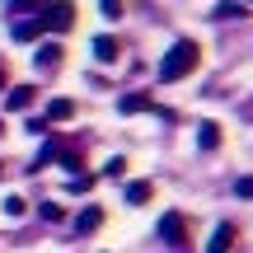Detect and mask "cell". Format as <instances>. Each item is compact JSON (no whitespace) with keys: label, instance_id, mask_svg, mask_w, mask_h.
I'll list each match as a JSON object with an SVG mask.
<instances>
[{"label":"cell","instance_id":"2","mask_svg":"<svg viewBox=\"0 0 253 253\" xmlns=\"http://www.w3.org/2000/svg\"><path fill=\"white\" fill-rule=\"evenodd\" d=\"M38 24H42V28H71L75 24V5H66V0H61V5H47Z\"/></svg>","mask_w":253,"mask_h":253},{"label":"cell","instance_id":"16","mask_svg":"<svg viewBox=\"0 0 253 253\" xmlns=\"http://www.w3.org/2000/svg\"><path fill=\"white\" fill-rule=\"evenodd\" d=\"M38 216H42V220H66V211L56 207V202H42V207H38Z\"/></svg>","mask_w":253,"mask_h":253},{"label":"cell","instance_id":"12","mask_svg":"<svg viewBox=\"0 0 253 253\" xmlns=\"http://www.w3.org/2000/svg\"><path fill=\"white\" fill-rule=\"evenodd\" d=\"M42 33V24H38V19H24V24H14V38L19 42H28V38H38Z\"/></svg>","mask_w":253,"mask_h":253},{"label":"cell","instance_id":"18","mask_svg":"<svg viewBox=\"0 0 253 253\" xmlns=\"http://www.w3.org/2000/svg\"><path fill=\"white\" fill-rule=\"evenodd\" d=\"M94 188V173H75L71 178V192H89Z\"/></svg>","mask_w":253,"mask_h":253},{"label":"cell","instance_id":"9","mask_svg":"<svg viewBox=\"0 0 253 253\" xmlns=\"http://www.w3.org/2000/svg\"><path fill=\"white\" fill-rule=\"evenodd\" d=\"M71 113H75V103H71V99H52V103H47V122H66Z\"/></svg>","mask_w":253,"mask_h":253},{"label":"cell","instance_id":"6","mask_svg":"<svg viewBox=\"0 0 253 253\" xmlns=\"http://www.w3.org/2000/svg\"><path fill=\"white\" fill-rule=\"evenodd\" d=\"M118 52H122V47H118V42H113V38H108V33H103V38H94V56H99V61H103V66H113V61H118Z\"/></svg>","mask_w":253,"mask_h":253},{"label":"cell","instance_id":"21","mask_svg":"<svg viewBox=\"0 0 253 253\" xmlns=\"http://www.w3.org/2000/svg\"><path fill=\"white\" fill-rule=\"evenodd\" d=\"M0 173H5V164H0Z\"/></svg>","mask_w":253,"mask_h":253},{"label":"cell","instance_id":"4","mask_svg":"<svg viewBox=\"0 0 253 253\" xmlns=\"http://www.w3.org/2000/svg\"><path fill=\"white\" fill-rule=\"evenodd\" d=\"M28 103H33V84H19V89L5 94V108H9V113H24Z\"/></svg>","mask_w":253,"mask_h":253},{"label":"cell","instance_id":"3","mask_svg":"<svg viewBox=\"0 0 253 253\" xmlns=\"http://www.w3.org/2000/svg\"><path fill=\"white\" fill-rule=\"evenodd\" d=\"M160 235L169 239V244H188V220H183V216H173V211H169V216L160 220Z\"/></svg>","mask_w":253,"mask_h":253},{"label":"cell","instance_id":"20","mask_svg":"<svg viewBox=\"0 0 253 253\" xmlns=\"http://www.w3.org/2000/svg\"><path fill=\"white\" fill-rule=\"evenodd\" d=\"M235 192H239V197H253V173H249V178H239V183H235Z\"/></svg>","mask_w":253,"mask_h":253},{"label":"cell","instance_id":"19","mask_svg":"<svg viewBox=\"0 0 253 253\" xmlns=\"http://www.w3.org/2000/svg\"><path fill=\"white\" fill-rule=\"evenodd\" d=\"M103 173H108V178H122V173H126V160H108V169H103Z\"/></svg>","mask_w":253,"mask_h":253},{"label":"cell","instance_id":"14","mask_svg":"<svg viewBox=\"0 0 253 253\" xmlns=\"http://www.w3.org/2000/svg\"><path fill=\"white\" fill-rule=\"evenodd\" d=\"M99 220H103V211H99V207H89V211H80V220H75V225H80V230H94Z\"/></svg>","mask_w":253,"mask_h":253},{"label":"cell","instance_id":"17","mask_svg":"<svg viewBox=\"0 0 253 253\" xmlns=\"http://www.w3.org/2000/svg\"><path fill=\"white\" fill-rule=\"evenodd\" d=\"M24 211H28V207H24V197H5V216H9V220H19Z\"/></svg>","mask_w":253,"mask_h":253},{"label":"cell","instance_id":"7","mask_svg":"<svg viewBox=\"0 0 253 253\" xmlns=\"http://www.w3.org/2000/svg\"><path fill=\"white\" fill-rule=\"evenodd\" d=\"M126 202H131V207H145V202H150V183H145V178L126 183Z\"/></svg>","mask_w":253,"mask_h":253},{"label":"cell","instance_id":"8","mask_svg":"<svg viewBox=\"0 0 253 253\" xmlns=\"http://www.w3.org/2000/svg\"><path fill=\"white\" fill-rule=\"evenodd\" d=\"M244 14H249L244 0H220V5H216V19H244Z\"/></svg>","mask_w":253,"mask_h":253},{"label":"cell","instance_id":"22","mask_svg":"<svg viewBox=\"0 0 253 253\" xmlns=\"http://www.w3.org/2000/svg\"><path fill=\"white\" fill-rule=\"evenodd\" d=\"M0 131H5V126H0Z\"/></svg>","mask_w":253,"mask_h":253},{"label":"cell","instance_id":"1","mask_svg":"<svg viewBox=\"0 0 253 253\" xmlns=\"http://www.w3.org/2000/svg\"><path fill=\"white\" fill-rule=\"evenodd\" d=\"M197 61H202V47L192 42V38H178V42L164 52V61H160V80H164V84L183 80V75L197 71Z\"/></svg>","mask_w":253,"mask_h":253},{"label":"cell","instance_id":"5","mask_svg":"<svg viewBox=\"0 0 253 253\" xmlns=\"http://www.w3.org/2000/svg\"><path fill=\"white\" fill-rule=\"evenodd\" d=\"M230 244H235V225H216V235H211L207 253H230Z\"/></svg>","mask_w":253,"mask_h":253},{"label":"cell","instance_id":"13","mask_svg":"<svg viewBox=\"0 0 253 253\" xmlns=\"http://www.w3.org/2000/svg\"><path fill=\"white\" fill-rule=\"evenodd\" d=\"M118 108H122V113H145V108H150V99H145V94H126Z\"/></svg>","mask_w":253,"mask_h":253},{"label":"cell","instance_id":"15","mask_svg":"<svg viewBox=\"0 0 253 253\" xmlns=\"http://www.w3.org/2000/svg\"><path fill=\"white\" fill-rule=\"evenodd\" d=\"M99 9H103V19H113V24L122 19V0H99Z\"/></svg>","mask_w":253,"mask_h":253},{"label":"cell","instance_id":"11","mask_svg":"<svg viewBox=\"0 0 253 253\" xmlns=\"http://www.w3.org/2000/svg\"><path fill=\"white\" fill-rule=\"evenodd\" d=\"M38 66H42V71L47 66H61V42H47L42 52H38Z\"/></svg>","mask_w":253,"mask_h":253},{"label":"cell","instance_id":"10","mask_svg":"<svg viewBox=\"0 0 253 253\" xmlns=\"http://www.w3.org/2000/svg\"><path fill=\"white\" fill-rule=\"evenodd\" d=\"M197 145H202V150H216V145H220V126H216V122H202Z\"/></svg>","mask_w":253,"mask_h":253}]
</instances>
